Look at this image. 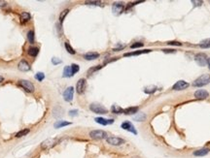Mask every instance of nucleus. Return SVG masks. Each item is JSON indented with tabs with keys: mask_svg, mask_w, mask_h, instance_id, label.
<instances>
[{
	"mask_svg": "<svg viewBox=\"0 0 210 158\" xmlns=\"http://www.w3.org/2000/svg\"><path fill=\"white\" fill-rule=\"evenodd\" d=\"M199 47L201 49H209L210 48V39H204L199 43Z\"/></svg>",
	"mask_w": 210,
	"mask_h": 158,
	"instance_id": "22",
	"label": "nucleus"
},
{
	"mask_svg": "<svg viewBox=\"0 0 210 158\" xmlns=\"http://www.w3.org/2000/svg\"><path fill=\"white\" fill-rule=\"evenodd\" d=\"M121 127H122L123 130H127V131H128V132L133 133V134H134V135H136V134H137V131H136V130H135L134 126H133L132 123V122H129V121H125V122H123V123H122V125H121Z\"/></svg>",
	"mask_w": 210,
	"mask_h": 158,
	"instance_id": "11",
	"label": "nucleus"
},
{
	"mask_svg": "<svg viewBox=\"0 0 210 158\" xmlns=\"http://www.w3.org/2000/svg\"><path fill=\"white\" fill-rule=\"evenodd\" d=\"M106 142H107L108 145H113V147H119V145L125 144V141L119 137H108L106 139Z\"/></svg>",
	"mask_w": 210,
	"mask_h": 158,
	"instance_id": "4",
	"label": "nucleus"
},
{
	"mask_svg": "<svg viewBox=\"0 0 210 158\" xmlns=\"http://www.w3.org/2000/svg\"><path fill=\"white\" fill-rule=\"evenodd\" d=\"M192 3L195 5V6H201V4L203 3L202 1H195V0H193Z\"/></svg>",
	"mask_w": 210,
	"mask_h": 158,
	"instance_id": "40",
	"label": "nucleus"
},
{
	"mask_svg": "<svg viewBox=\"0 0 210 158\" xmlns=\"http://www.w3.org/2000/svg\"><path fill=\"white\" fill-rule=\"evenodd\" d=\"M86 87H87V81L85 79H80L76 85V91L79 94H83L86 90Z\"/></svg>",
	"mask_w": 210,
	"mask_h": 158,
	"instance_id": "8",
	"label": "nucleus"
},
{
	"mask_svg": "<svg viewBox=\"0 0 210 158\" xmlns=\"http://www.w3.org/2000/svg\"><path fill=\"white\" fill-rule=\"evenodd\" d=\"M132 158H140L139 156H133V157H132Z\"/></svg>",
	"mask_w": 210,
	"mask_h": 158,
	"instance_id": "45",
	"label": "nucleus"
},
{
	"mask_svg": "<svg viewBox=\"0 0 210 158\" xmlns=\"http://www.w3.org/2000/svg\"><path fill=\"white\" fill-rule=\"evenodd\" d=\"M19 85L21 86L23 88H24L28 92H33L34 91V85L33 83H31V81H26V80H21L19 81Z\"/></svg>",
	"mask_w": 210,
	"mask_h": 158,
	"instance_id": "7",
	"label": "nucleus"
},
{
	"mask_svg": "<svg viewBox=\"0 0 210 158\" xmlns=\"http://www.w3.org/2000/svg\"><path fill=\"white\" fill-rule=\"evenodd\" d=\"M34 38H35V35H34V31L33 30H30L28 32V39L29 41V43L33 44L34 43Z\"/></svg>",
	"mask_w": 210,
	"mask_h": 158,
	"instance_id": "28",
	"label": "nucleus"
},
{
	"mask_svg": "<svg viewBox=\"0 0 210 158\" xmlns=\"http://www.w3.org/2000/svg\"><path fill=\"white\" fill-rule=\"evenodd\" d=\"M64 47H65L66 51H67L69 53L75 54V51H74V49L72 48V47H71V45L68 43V42H65V44H64Z\"/></svg>",
	"mask_w": 210,
	"mask_h": 158,
	"instance_id": "29",
	"label": "nucleus"
},
{
	"mask_svg": "<svg viewBox=\"0 0 210 158\" xmlns=\"http://www.w3.org/2000/svg\"><path fill=\"white\" fill-rule=\"evenodd\" d=\"M58 141L56 139H52V138H50V139H47L41 144V149H45V150L46 149H50L53 147H55V145L58 144Z\"/></svg>",
	"mask_w": 210,
	"mask_h": 158,
	"instance_id": "6",
	"label": "nucleus"
},
{
	"mask_svg": "<svg viewBox=\"0 0 210 158\" xmlns=\"http://www.w3.org/2000/svg\"><path fill=\"white\" fill-rule=\"evenodd\" d=\"M3 81H4V78L2 77V76H0V83H2Z\"/></svg>",
	"mask_w": 210,
	"mask_h": 158,
	"instance_id": "43",
	"label": "nucleus"
},
{
	"mask_svg": "<svg viewBox=\"0 0 210 158\" xmlns=\"http://www.w3.org/2000/svg\"><path fill=\"white\" fill-rule=\"evenodd\" d=\"M209 151H210V149H208V147H203V149L196 150V151L194 152V155L195 156H199V157L205 156V155H207L209 153Z\"/></svg>",
	"mask_w": 210,
	"mask_h": 158,
	"instance_id": "15",
	"label": "nucleus"
},
{
	"mask_svg": "<svg viewBox=\"0 0 210 158\" xmlns=\"http://www.w3.org/2000/svg\"><path fill=\"white\" fill-rule=\"evenodd\" d=\"M29 133V129H23V130H21V131H19L17 133V135H16V137L17 138H21V137H23V136H26Z\"/></svg>",
	"mask_w": 210,
	"mask_h": 158,
	"instance_id": "31",
	"label": "nucleus"
},
{
	"mask_svg": "<svg viewBox=\"0 0 210 158\" xmlns=\"http://www.w3.org/2000/svg\"><path fill=\"white\" fill-rule=\"evenodd\" d=\"M125 10V5L123 3H120V2H116V3L113 4L112 6V11L115 15H120L122 14Z\"/></svg>",
	"mask_w": 210,
	"mask_h": 158,
	"instance_id": "12",
	"label": "nucleus"
},
{
	"mask_svg": "<svg viewBox=\"0 0 210 158\" xmlns=\"http://www.w3.org/2000/svg\"><path fill=\"white\" fill-rule=\"evenodd\" d=\"M18 68H19V70L23 71V72H28V71L30 70V65H29L25 60H21V61H19V63L18 64Z\"/></svg>",
	"mask_w": 210,
	"mask_h": 158,
	"instance_id": "14",
	"label": "nucleus"
},
{
	"mask_svg": "<svg viewBox=\"0 0 210 158\" xmlns=\"http://www.w3.org/2000/svg\"><path fill=\"white\" fill-rule=\"evenodd\" d=\"M141 47H143V43H141V42H136V43L132 44V45L130 46V48L136 49V48H141Z\"/></svg>",
	"mask_w": 210,
	"mask_h": 158,
	"instance_id": "34",
	"label": "nucleus"
},
{
	"mask_svg": "<svg viewBox=\"0 0 210 158\" xmlns=\"http://www.w3.org/2000/svg\"><path fill=\"white\" fill-rule=\"evenodd\" d=\"M99 57V53H88L84 55V58L86 60H95V59Z\"/></svg>",
	"mask_w": 210,
	"mask_h": 158,
	"instance_id": "17",
	"label": "nucleus"
},
{
	"mask_svg": "<svg viewBox=\"0 0 210 158\" xmlns=\"http://www.w3.org/2000/svg\"><path fill=\"white\" fill-rule=\"evenodd\" d=\"M87 5H101L100 1H86Z\"/></svg>",
	"mask_w": 210,
	"mask_h": 158,
	"instance_id": "36",
	"label": "nucleus"
},
{
	"mask_svg": "<svg viewBox=\"0 0 210 158\" xmlns=\"http://www.w3.org/2000/svg\"><path fill=\"white\" fill-rule=\"evenodd\" d=\"M73 74L72 71H71V66H66L63 70V77L68 78V77H72Z\"/></svg>",
	"mask_w": 210,
	"mask_h": 158,
	"instance_id": "24",
	"label": "nucleus"
},
{
	"mask_svg": "<svg viewBox=\"0 0 210 158\" xmlns=\"http://www.w3.org/2000/svg\"><path fill=\"white\" fill-rule=\"evenodd\" d=\"M78 115L77 110H72L69 112V115H70V117H75V115Z\"/></svg>",
	"mask_w": 210,
	"mask_h": 158,
	"instance_id": "38",
	"label": "nucleus"
},
{
	"mask_svg": "<svg viewBox=\"0 0 210 158\" xmlns=\"http://www.w3.org/2000/svg\"><path fill=\"white\" fill-rule=\"evenodd\" d=\"M90 110L95 113H99V115H104L107 113V109L103 107L102 105L97 104V103H93L90 105Z\"/></svg>",
	"mask_w": 210,
	"mask_h": 158,
	"instance_id": "3",
	"label": "nucleus"
},
{
	"mask_svg": "<svg viewBox=\"0 0 210 158\" xmlns=\"http://www.w3.org/2000/svg\"><path fill=\"white\" fill-rule=\"evenodd\" d=\"M138 112V107H129L125 110H123V113L125 115H134Z\"/></svg>",
	"mask_w": 210,
	"mask_h": 158,
	"instance_id": "19",
	"label": "nucleus"
},
{
	"mask_svg": "<svg viewBox=\"0 0 210 158\" xmlns=\"http://www.w3.org/2000/svg\"><path fill=\"white\" fill-rule=\"evenodd\" d=\"M187 87H189V83L185 81H178L174 83V85L172 86V89L173 90H184Z\"/></svg>",
	"mask_w": 210,
	"mask_h": 158,
	"instance_id": "10",
	"label": "nucleus"
},
{
	"mask_svg": "<svg viewBox=\"0 0 210 158\" xmlns=\"http://www.w3.org/2000/svg\"><path fill=\"white\" fill-rule=\"evenodd\" d=\"M167 44L170 46H181L182 43H180V42H176V41H169L167 42Z\"/></svg>",
	"mask_w": 210,
	"mask_h": 158,
	"instance_id": "35",
	"label": "nucleus"
},
{
	"mask_svg": "<svg viewBox=\"0 0 210 158\" xmlns=\"http://www.w3.org/2000/svg\"><path fill=\"white\" fill-rule=\"evenodd\" d=\"M39 53V49L36 48V47H31V48H29L28 50V54L30 56H33V57H35L37 56V54Z\"/></svg>",
	"mask_w": 210,
	"mask_h": 158,
	"instance_id": "23",
	"label": "nucleus"
},
{
	"mask_svg": "<svg viewBox=\"0 0 210 158\" xmlns=\"http://www.w3.org/2000/svg\"><path fill=\"white\" fill-rule=\"evenodd\" d=\"M195 60H196V62L199 64V66L203 67V66H205L207 64V60H208V58H207V55L205 53H199L196 54V56H195Z\"/></svg>",
	"mask_w": 210,
	"mask_h": 158,
	"instance_id": "5",
	"label": "nucleus"
},
{
	"mask_svg": "<svg viewBox=\"0 0 210 158\" xmlns=\"http://www.w3.org/2000/svg\"><path fill=\"white\" fill-rule=\"evenodd\" d=\"M151 50H143V51H132V53H125V56H132V55H139L142 53H150Z\"/></svg>",
	"mask_w": 210,
	"mask_h": 158,
	"instance_id": "20",
	"label": "nucleus"
},
{
	"mask_svg": "<svg viewBox=\"0 0 210 158\" xmlns=\"http://www.w3.org/2000/svg\"><path fill=\"white\" fill-rule=\"evenodd\" d=\"M68 13H69V9L63 10V11L60 13V23H62V21H64V19H65V17L67 16Z\"/></svg>",
	"mask_w": 210,
	"mask_h": 158,
	"instance_id": "27",
	"label": "nucleus"
},
{
	"mask_svg": "<svg viewBox=\"0 0 210 158\" xmlns=\"http://www.w3.org/2000/svg\"><path fill=\"white\" fill-rule=\"evenodd\" d=\"M52 62H53L54 65H58V64L61 63V60L60 59H58L56 57H54L53 59H52Z\"/></svg>",
	"mask_w": 210,
	"mask_h": 158,
	"instance_id": "37",
	"label": "nucleus"
},
{
	"mask_svg": "<svg viewBox=\"0 0 210 158\" xmlns=\"http://www.w3.org/2000/svg\"><path fill=\"white\" fill-rule=\"evenodd\" d=\"M111 111H112V113H123V109L117 105H113L112 108H111Z\"/></svg>",
	"mask_w": 210,
	"mask_h": 158,
	"instance_id": "26",
	"label": "nucleus"
},
{
	"mask_svg": "<svg viewBox=\"0 0 210 158\" xmlns=\"http://www.w3.org/2000/svg\"><path fill=\"white\" fill-rule=\"evenodd\" d=\"M79 70H80V67H79V65H77V64H72V65H71V71H72L73 75L77 73Z\"/></svg>",
	"mask_w": 210,
	"mask_h": 158,
	"instance_id": "33",
	"label": "nucleus"
},
{
	"mask_svg": "<svg viewBox=\"0 0 210 158\" xmlns=\"http://www.w3.org/2000/svg\"><path fill=\"white\" fill-rule=\"evenodd\" d=\"M35 79L38 81H42L44 80V79H45V75H44L43 73L42 72H39V73H37L36 75H35Z\"/></svg>",
	"mask_w": 210,
	"mask_h": 158,
	"instance_id": "32",
	"label": "nucleus"
},
{
	"mask_svg": "<svg viewBox=\"0 0 210 158\" xmlns=\"http://www.w3.org/2000/svg\"><path fill=\"white\" fill-rule=\"evenodd\" d=\"M31 18V16H30V14L29 13H26V12H23V13H21V21L23 23H28V21H29V19H30Z\"/></svg>",
	"mask_w": 210,
	"mask_h": 158,
	"instance_id": "21",
	"label": "nucleus"
},
{
	"mask_svg": "<svg viewBox=\"0 0 210 158\" xmlns=\"http://www.w3.org/2000/svg\"><path fill=\"white\" fill-rule=\"evenodd\" d=\"M162 51L164 53H175V50H162Z\"/></svg>",
	"mask_w": 210,
	"mask_h": 158,
	"instance_id": "42",
	"label": "nucleus"
},
{
	"mask_svg": "<svg viewBox=\"0 0 210 158\" xmlns=\"http://www.w3.org/2000/svg\"><path fill=\"white\" fill-rule=\"evenodd\" d=\"M101 66H97V67H95V68H91L90 70H89V74L93 73V72H95L96 70H98V69H100Z\"/></svg>",
	"mask_w": 210,
	"mask_h": 158,
	"instance_id": "39",
	"label": "nucleus"
},
{
	"mask_svg": "<svg viewBox=\"0 0 210 158\" xmlns=\"http://www.w3.org/2000/svg\"><path fill=\"white\" fill-rule=\"evenodd\" d=\"M107 133L103 130H93L90 132V137L91 139L95 140H102V139H107Z\"/></svg>",
	"mask_w": 210,
	"mask_h": 158,
	"instance_id": "2",
	"label": "nucleus"
},
{
	"mask_svg": "<svg viewBox=\"0 0 210 158\" xmlns=\"http://www.w3.org/2000/svg\"><path fill=\"white\" fill-rule=\"evenodd\" d=\"M207 64H208V66H209V69H210V57L208 58V60H207Z\"/></svg>",
	"mask_w": 210,
	"mask_h": 158,
	"instance_id": "44",
	"label": "nucleus"
},
{
	"mask_svg": "<svg viewBox=\"0 0 210 158\" xmlns=\"http://www.w3.org/2000/svg\"><path fill=\"white\" fill-rule=\"evenodd\" d=\"M158 88L156 87V86H149V87H146L144 89V92L147 93V94H152V93H154L156 90H157Z\"/></svg>",
	"mask_w": 210,
	"mask_h": 158,
	"instance_id": "30",
	"label": "nucleus"
},
{
	"mask_svg": "<svg viewBox=\"0 0 210 158\" xmlns=\"http://www.w3.org/2000/svg\"><path fill=\"white\" fill-rule=\"evenodd\" d=\"M194 95L197 99H206V98L209 96V93L207 92L205 89H199L195 92Z\"/></svg>",
	"mask_w": 210,
	"mask_h": 158,
	"instance_id": "13",
	"label": "nucleus"
},
{
	"mask_svg": "<svg viewBox=\"0 0 210 158\" xmlns=\"http://www.w3.org/2000/svg\"><path fill=\"white\" fill-rule=\"evenodd\" d=\"M71 124V122H68V121H65V120H58L55 124H54V126H55V128H62L64 126H67V125H70Z\"/></svg>",
	"mask_w": 210,
	"mask_h": 158,
	"instance_id": "18",
	"label": "nucleus"
},
{
	"mask_svg": "<svg viewBox=\"0 0 210 158\" xmlns=\"http://www.w3.org/2000/svg\"><path fill=\"white\" fill-rule=\"evenodd\" d=\"M134 120H136V121H145L146 120V115L144 113H138V115L134 117Z\"/></svg>",
	"mask_w": 210,
	"mask_h": 158,
	"instance_id": "25",
	"label": "nucleus"
},
{
	"mask_svg": "<svg viewBox=\"0 0 210 158\" xmlns=\"http://www.w3.org/2000/svg\"><path fill=\"white\" fill-rule=\"evenodd\" d=\"M209 83H210V75L209 74H203L201 77L196 79V81L193 83V85L196 86V87H201V86L208 85Z\"/></svg>",
	"mask_w": 210,
	"mask_h": 158,
	"instance_id": "1",
	"label": "nucleus"
},
{
	"mask_svg": "<svg viewBox=\"0 0 210 158\" xmlns=\"http://www.w3.org/2000/svg\"><path fill=\"white\" fill-rule=\"evenodd\" d=\"M7 5L6 1H0V7H5Z\"/></svg>",
	"mask_w": 210,
	"mask_h": 158,
	"instance_id": "41",
	"label": "nucleus"
},
{
	"mask_svg": "<svg viewBox=\"0 0 210 158\" xmlns=\"http://www.w3.org/2000/svg\"><path fill=\"white\" fill-rule=\"evenodd\" d=\"M95 120V122H97L98 124H101V125L112 124L114 122V119H106V118H103V117H96Z\"/></svg>",
	"mask_w": 210,
	"mask_h": 158,
	"instance_id": "16",
	"label": "nucleus"
},
{
	"mask_svg": "<svg viewBox=\"0 0 210 158\" xmlns=\"http://www.w3.org/2000/svg\"><path fill=\"white\" fill-rule=\"evenodd\" d=\"M73 95H74V88L72 86L67 87L63 92V98L66 102H71L73 100Z\"/></svg>",
	"mask_w": 210,
	"mask_h": 158,
	"instance_id": "9",
	"label": "nucleus"
}]
</instances>
